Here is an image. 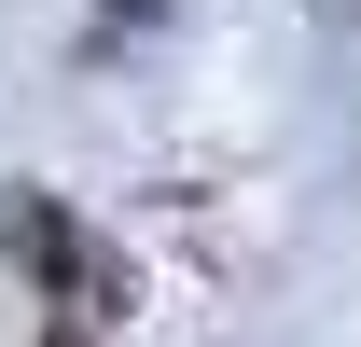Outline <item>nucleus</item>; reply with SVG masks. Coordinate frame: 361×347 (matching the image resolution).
<instances>
[{"label": "nucleus", "instance_id": "f257e3e1", "mask_svg": "<svg viewBox=\"0 0 361 347\" xmlns=\"http://www.w3.org/2000/svg\"><path fill=\"white\" fill-rule=\"evenodd\" d=\"M0 250L28 264V278H56V292H70V305H97V292H111V264H97L84 236H70V222L42 209V195H14V209H0Z\"/></svg>", "mask_w": 361, "mask_h": 347}, {"label": "nucleus", "instance_id": "f03ea898", "mask_svg": "<svg viewBox=\"0 0 361 347\" xmlns=\"http://www.w3.org/2000/svg\"><path fill=\"white\" fill-rule=\"evenodd\" d=\"M42 347H84V319H56V334H42Z\"/></svg>", "mask_w": 361, "mask_h": 347}, {"label": "nucleus", "instance_id": "7ed1b4c3", "mask_svg": "<svg viewBox=\"0 0 361 347\" xmlns=\"http://www.w3.org/2000/svg\"><path fill=\"white\" fill-rule=\"evenodd\" d=\"M111 14H167V0H111Z\"/></svg>", "mask_w": 361, "mask_h": 347}]
</instances>
